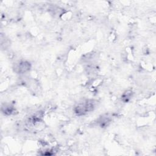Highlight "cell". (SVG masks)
Returning a JSON list of instances; mask_svg holds the SVG:
<instances>
[{
    "label": "cell",
    "instance_id": "obj_4",
    "mask_svg": "<svg viewBox=\"0 0 156 156\" xmlns=\"http://www.w3.org/2000/svg\"><path fill=\"white\" fill-rule=\"evenodd\" d=\"M131 93H132L131 91H126L124 94H123L122 97V100H123L124 101H125V102L128 101L129 99L130 98V97H131V94H132Z\"/></svg>",
    "mask_w": 156,
    "mask_h": 156
},
{
    "label": "cell",
    "instance_id": "obj_3",
    "mask_svg": "<svg viewBox=\"0 0 156 156\" xmlns=\"http://www.w3.org/2000/svg\"><path fill=\"white\" fill-rule=\"evenodd\" d=\"M2 112L6 115H11L13 113V111H14V108L13 107H12V105H4V106H2L1 108Z\"/></svg>",
    "mask_w": 156,
    "mask_h": 156
},
{
    "label": "cell",
    "instance_id": "obj_1",
    "mask_svg": "<svg viewBox=\"0 0 156 156\" xmlns=\"http://www.w3.org/2000/svg\"><path fill=\"white\" fill-rule=\"evenodd\" d=\"M95 103L93 100H85L79 102L74 108V112L77 115H83L94 110Z\"/></svg>",
    "mask_w": 156,
    "mask_h": 156
},
{
    "label": "cell",
    "instance_id": "obj_2",
    "mask_svg": "<svg viewBox=\"0 0 156 156\" xmlns=\"http://www.w3.org/2000/svg\"><path fill=\"white\" fill-rule=\"evenodd\" d=\"M30 69V64L26 61L20 62L15 66V71L18 73H24Z\"/></svg>",
    "mask_w": 156,
    "mask_h": 156
}]
</instances>
